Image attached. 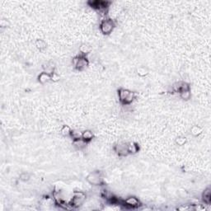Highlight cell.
I'll use <instances>...</instances> for the list:
<instances>
[{
  "label": "cell",
  "mask_w": 211,
  "mask_h": 211,
  "mask_svg": "<svg viewBox=\"0 0 211 211\" xmlns=\"http://www.w3.org/2000/svg\"><path fill=\"white\" fill-rule=\"evenodd\" d=\"M86 199V195L82 191H75L73 192L72 200H71V205L73 207H77L81 205Z\"/></svg>",
  "instance_id": "obj_1"
},
{
  "label": "cell",
  "mask_w": 211,
  "mask_h": 211,
  "mask_svg": "<svg viewBox=\"0 0 211 211\" xmlns=\"http://www.w3.org/2000/svg\"><path fill=\"white\" fill-rule=\"evenodd\" d=\"M114 28V23L113 21L110 19H107V20H103L100 25V29L101 31L105 35H108L111 31H113Z\"/></svg>",
  "instance_id": "obj_2"
},
{
  "label": "cell",
  "mask_w": 211,
  "mask_h": 211,
  "mask_svg": "<svg viewBox=\"0 0 211 211\" xmlns=\"http://www.w3.org/2000/svg\"><path fill=\"white\" fill-rule=\"evenodd\" d=\"M86 179L91 185H99L102 184V178L98 172H92L88 174Z\"/></svg>",
  "instance_id": "obj_3"
},
{
  "label": "cell",
  "mask_w": 211,
  "mask_h": 211,
  "mask_svg": "<svg viewBox=\"0 0 211 211\" xmlns=\"http://www.w3.org/2000/svg\"><path fill=\"white\" fill-rule=\"evenodd\" d=\"M73 63L74 66L79 70L85 68L88 65V60L84 56H77L74 58L73 59Z\"/></svg>",
  "instance_id": "obj_4"
},
{
  "label": "cell",
  "mask_w": 211,
  "mask_h": 211,
  "mask_svg": "<svg viewBox=\"0 0 211 211\" xmlns=\"http://www.w3.org/2000/svg\"><path fill=\"white\" fill-rule=\"evenodd\" d=\"M115 150L118 154L119 156H121V157H125L129 154L128 149H127V144H125V143H120L117 144L115 147Z\"/></svg>",
  "instance_id": "obj_5"
},
{
  "label": "cell",
  "mask_w": 211,
  "mask_h": 211,
  "mask_svg": "<svg viewBox=\"0 0 211 211\" xmlns=\"http://www.w3.org/2000/svg\"><path fill=\"white\" fill-rule=\"evenodd\" d=\"M130 93V91L127 90V89H125V88H120V90L118 91V96H119V99L121 102L123 103L125 102V99L126 98L128 97V95Z\"/></svg>",
  "instance_id": "obj_6"
},
{
  "label": "cell",
  "mask_w": 211,
  "mask_h": 211,
  "mask_svg": "<svg viewBox=\"0 0 211 211\" xmlns=\"http://www.w3.org/2000/svg\"><path fill=\"white\" fill-rule=\"evenodd\" d=\"M202 200L203 201L207 204V205H210L211 202V191L210 188H207L205 190V191L203 192L202 194Z\"/></svg>",
  "instance_id": "obj_7"
},
{
  "label": "cell",
  "mask_w": 211,
  "mask_h": 211,
  "mask_svg": "<svg viewBox=\"0 0 211 211\" xmlns=\"http://www.w3.org/2000/svg\"><path fill=\"white\" fill-rule=\"evenodd\" d=\"M125 203L127 205L130 206L132 208L134 207H138L139 205V201L137 198L135 197H129L127 198L125 201Z\"/></svg>",
  "instance_id": "obj_8"
},
{
  "label": "cell",
  "mask_w": 211,
  "mask_h": 211,
  "mask_svg": "<svg viewBox=\"0 0 211 211\" xmlns=\"http://www.w3.org/2000/svg\"><path fill=\"white\" fill-rule=\"evenodd\" d=\"M51 79V76L50 75L49 73L47 72H42L39 75V77H38V81L41 82V83H42V84L49 82Z\"/></svg>",
  "instance_id": "obj_9"
},
{
  "label": "cell",
  "mask_w": 211,
  "mask_h": 211,
  "mask_svg": "<svg viewBox=\"0 0 211 211\" xmlns=\"http://www.w3.org/2000/svg\"><path fill=\"white\" fill-rule=\"evenodd\" d=\"M93 138V134L92 131H90V130H85L84 132H82V139L84 141V142H86V143H88V142H90Z\"/></svg>",
  "instance_id": "obj_10"
},
{
  "label": "cell",
  "mask_w": 211,
  "mask_h": 211,
  "mask_svg": "<svg viewBox=\"0 0 211 211\" xmlns=\"http://www.w3.org/2000/svg\"><path fill=\"white\" fill-rule=\"evenodd\" d=\"M127 149H128V152L129 154H134L137 153L139 150V146L135 143L130 142L129 144H127Z\"/></svg>",
  "instance_id": "obj_11"
},
{
  "label": "cell",
  "mask_w": 211,
  "mask_h": 211,
  "mask_svg": "<svg viewBox=\"0 0 211 211\" xmlns=\"http://www.w3.org/2000/svg\"><path fill=\"white\" fill-rule=\"evenodd\" d=\"M82 133H81L80 131H78V130H72V132H71V136H72V138L74 139V141H76V140H80V139H82Z\"/></svg>",
  "instance_id": "obj_12"
},
{
  "label": "cell",
  "mask_w": 211,
  "mask_h": 211,
  "mask_svg": "<svg viewBox=\"0 0 211 211\" xmlns=\"http://www.w3.org/2000/svg\"><path fill=\"white\" fill-rule=\"evenodd\" d=\"M71 132H72V129H70L69 126L68 125H64L62 127L61 129V134L64 135V136H68L71 134Z\"/></svg>",
  "instance_id": "obj_13"
},
{
  "label": "cell",
  "mask_w": 211,
  "mask_h": 211,
  "mask_svg": "<svg viewBox=\"0 0 211 211\" xmlns=\"http://www.w3.org/2000/svg\"><path fill=\"white\" fill-rule=\"evenodd\" d=\"M36 46L40 51H42V50H44L46 47V42L43 41V40H37L36 41Z\"/></svg>",
  "instance_id": "obj_14"
},
{
  "label": "cell",
  "mask_w": 211,
  "mask_h": 211,
  "mask_svg": "<svg viewBox=\"0 0 211 211\" xmlns=\"http://www.w3.org/2000/svg\"><path fill=\"white\" fill-rule=\"evenodd\" d=\"M134 98H135V93H133V92H130L129 95H128V97L125 99L124 104H130V103L134 101Z\"/></svg>",
  "instance_id": "obj_15"
},
{
  "label": "cell",
  "mask_w": 211,
  "mask_h": 211,
  "mask_svg": "<svg viewBox=\"0 0 211 211\" xmlns=\"http://www.w3.org/2000/svg\"><path fill=\"white\" fill-rule=\"evenodd\" d=\"M180 96L183 100H189L191 98V92H190V90L183 91V92L180 93Z\"/></svg>",
  "instance_id": "obj_16"
},
{
  "label": "cell",
  "mask_w": 211,
  "mask_h": 211,
  "mask_svg": "<svg viewBox=\"0 0 211 211\" xmlns=\"http://www.w3.org/2000/svg\"><path fill=\"white\" fill-rule=\"evenodd\" d=\"M79 51L80 52L83 54V55H86V54H88L89 52L91 51V48L87 46V45H82L80 48H79Z\"/></svg>",
  "instance_id": "obj_17"
},
{
  "label": "cell",
  "mask_w": 211,
  "mask_h": 211,
  "mask_svg": "<svg viewBox=\"0 0 211 211\" xmlns=\"http://www.w3.org/2000/svg\"><path fill=\"white\" fill-rule=\"evenodd\" d=\"M19 179L21 181H28L30 180V174L28 172H22L19 176Z\"/></svg>",
  "instance_id": "obj_18"
},
{
  "label": "cell",
  "mask_w": 211,
  "mask_h": 211,
  "mask_svg": "<svg viewBox=\"0 0 211 211\" xmlns=\"http://www.w3.org/2000/svg\"><path fill=\"white\" fill-rule=\"evenodd\" d=\"M137 73H138V74H139V76L144 77V76H145V75L148 74V70H147V68H145L140 67L137 69Z\"/></svg>",
  "instance_id": "obj_19"
},
{
  "label": "cell",
  "mask_w": 211,
  "mask_h": 211,
  "mask_svg": "<svg viewBox=\"0 0 211 211\" xmlns=\"http://www.w3.org/2000/svg\"><path fill=\"white\" fill-rule=\"evenodd\" d=\"M201 131H202V129L199 126H194V127L191 128V134L195 135V136L199 135L201 133Z\"/></svg>",
  "instance_id": "obj_20"
},
{
  "label": "cell",
  "mask_w": 211,
  "mask_h": 211,
  "mask_svg": "<svg viewBox=\"0 0 211 211\" xmlns=\"http://www.w3.org/2000/svg\"><path fill=\"white\" fill-rule=\"evenodd\" d=\"M185 142H186V139L185 137H179V138H177L176 139V143L178 145H181V146L184 145L185 144Z\"/></svg>",
  "instance_id": "obj_21"
}]
</instances>
